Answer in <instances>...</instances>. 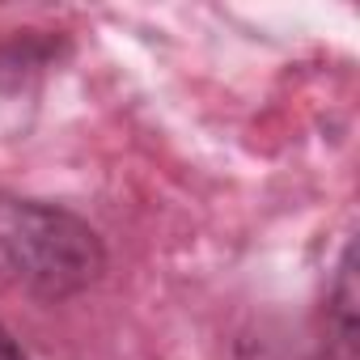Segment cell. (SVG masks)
Masks as SVG:
<instances>
[{
	"label": "cell",
	"mask_w": 360,
	"mask_h": 360,
	"mask_svg": "<svg viewBox=\"0 0 360 360\" xmlns=\"http://www.w3.org/2000/svg\"><path fill=\"white\" fill-rule=\"evenodd\" d=\"M102 238L68 208L0 191V288L64 301L98 284Z\"/></svg>",
	"instance_id": "cell-1"
},
{
	"label": "cell",
	"mask_w": 360,
	"mask_h": 360,
	"mask_svg": "<svg viewBox=\"0 0 360 360\" xmlns=\"http://www.w3.org/2000/svg\"><path fill=\"white\" fill-rule=\"evenodd\" d=\"M0 360H26V352L18 347V339H13L5 326H0Z\"/></svg>",
	"instance_id": "cell-2"
}]
</instances>
